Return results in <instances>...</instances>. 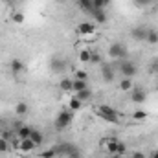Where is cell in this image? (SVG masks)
Listing matches in <instances>:
<instances>
[{"label":"cell","instance_id":"603a6c76","mask_svg":"<svg viewBox=\"0 0 158 158\" xmlns=\"http://www.w3.org/2000/svg\"><path fill=\"white\" fill-rule=\"evenodd\" d=\"M81 107H83V101H79L77 98L74 96V98L70 99V105H68V109H70L72 112H77L79 109H81Z\"/></svg>","mask_w":158,"mask_h":158},{"label":"cell","instance_id":"52a82bcc","mask_svg":"<svg viewBox=\"0 0 158 158\" xmlns=\"http://www.w3.org/2000/svg\"><path fill=\"white\" fill-rule=\"evenodd\" d=\"M94 31H96V24H94V22H81L77 26L79 35H92Z\"/></svg>","mask_w":158,"mask_h":158},{"label":"cell","instance_id":"3957f363","mask_svg":"<svg viewBox=\"0 0 158 158\" xmlns=\"http://www.w3.org/2000/svg\"><path fill=\"white\" fill-rule=\"evenodd\" d=\"M127 46L123 44V42H112L110 46H109V57L110 59H114V61H123V59H127Z\"/></svg>","mask_w":158,"mask_h":158},{"label":"cell","instance_id":"83f0119b","mask_svg":"<svg viewBox=\"0 0 158 158\" xmlns=\"http://www.w3.org/2000/svg\"><path fill=\"white\" fill-rule=\"evenodd\" d=\"M90 63H92V64H101V63H103L101 55H99L96 50H92V53H90Z\"/></svg>","mask_w":158,"mask_h":158},{"label":"cell","instance_id":"cb8c5ba5","mask_svg":"<svg viewBox=\"0 0 158 158\" xmlns=\"http://www.w3.org/2000/svg\"><path fill=\"white\" fill-rule=\"evenodd\" d=\"M85 88H88L86 81H83V79H74V88H72V92H79V90H85Z\"/></svg>","mask_w":158,"mask_h":158},{"label":"cell","instance_id":"4316f807","mask_svg":"<svg viewBox=\"0 0 158 158\" xmlns=\"http://www.w3.org/2000/svg\"><path fill=\"white\" fill-rule=\"evenodd\" d=\"M109 4H110V0H92L94 9H105Z\"/></svg>","mask_w":158,"mask_h":158},{"label":"cell","instance_id":"f546056e","mask_svg":"<svg viewBox=\"0 0 158 158\" xmlns=\"http://www.w3.org/2000/svg\"><path fill=\"white\" fill-rule=\"evenodd\" d=\"M147 118V112L145 110H134L132 112V119H136V121H142V119Z\"/></svg>","mask_w":158,"mask_h":158},{"label":"cell","instance_id":"9a60e30c","mask_svg":"<svg viewBox=\"0 0 158 158\" xmlns=\"http://www.w3.org/2000/svg\"><path fill=\"white\" fill-rule=\"evenodd\" d=\"M77 7L83 11V13H92V9H94V6H92V0H77Z\"/></svg>","mask_w":158,"mask_h":158},{"label":"cell","instance_id":"d6986e66","mask_svg":"<svg viewBox=\"0 0 158 158\" xmlns=\"http://www.w3.org/2000/svg\"><path fill=\"white\" fill-rule=\"evenodd\" d=\"M59 88L61 90H64V92H72V88H74V79H61V83H59Z\"/></svg>","mask_w":158,"mask_h":158},{"label":"cell","instance_id":"d6a6232c","mask_svg":"<svg viewBox=\"0 0 158 158\" xmlns=\"http://www.w3.org/2000/svg\"><path fill=\"white\" fill-rule=\"evenodd\" d=\"M134 2V6H138V7H147V6H151L155 0H132Z\"/></svg>","mask_w":158,"mask_h":158},{"label":"cell","instance_id":"7a4b0ae2","mask_svg":"<svg viewBox=\"0 0 158 158\" xmlns=\"http://www.w3.org/2000/svg\"><path fill=\"white\" fill-rule=\"evenodd\" d=\"M72 119H74V112H72L70 109H61V110H59V114L55 116L53 127H55L57 131H64L66 127H70Z\"/></svg>","mask_w":158,"mask_h":158},{"label":"cell","instance_id":"ab89813d","mask_svg":"<svg viewBox=\"0 0 158 158\" xmlns=\"http://www.w3.org/2000/svg\"><path fill=\"white\" fill-rule=\"evenodd\" d=\"M112 158H125V155H112Z\"/></svg>","mask_w":158,"mask_h":158},{"label":"cell","instance_id":"8d00e7d4","mask_svg":"<svg viewBox=\"0 0 158 158\" xmlns=\"http://www.w3.org/2000/svg\"><path fill=\"white\" fill-rule=\"evenodd\" d=\"M22 125H24V123H22V121H13V131H15V132H17V131H19V129H20V127H22Z\"/></svg>","mask_w":158,"mask_h":158},{"label":"cell","instance_id":"9c48e42d","mask_svg":"<svg viewBox=\"0 0 158 158\" xmlns=\"http://www.w3.org/2000/svg\"><path fill=\"white\" fill-rule=\"evenodd\" d=\"M131 99L134 101V103H143L145 99H147V94H145V90L143 88H132V94H131Z\"/></svg>","mask_w":158,"mask_h":158},{"label":"cell","instance_id":"8fae6325","mask_svg":"<svg viewBox=\"0 0 158 158\" xmlns=\"http://www.w3.org/2000/svg\"><path fill=\"white\" fill-rule=\"evenodd\" d=\"M131 37L134 40H145V37H147V28H142V26L132 28L131 30Z\"/></svg>","mask_w":158,"mask_h":158},{"label":"cell","instance_id":"f35d334b","mask_svg":"<svg viewBox=\"0 0 158 158\" xmlns=\"http://www.w3.org/2000/svg\"><path fill=\"white\" fill-rule=\"evenodd\" d=\"M4 2H6V6H13V4H15L17 0H4Z\"/></svg>","mask_w":158,"mask_h":158},{"label":"cell","instance_id":"d590c367","mask_svg":"<svg viewBox=\"0 0 158 158\" xmlns=\"http://www.w3.org/2000/svg\"><path fill=\"white\" fill-rule=\"evenodd\" d=\"M125 153H127V145H125L123 142H119L118 143V153H116V155H125Z\"/></svg>","mask_w":158,"mask_h":158},{"label":"cell","instance_id":"484cf974","mask_svg":"<svg viewBox=\"0 0 158 158\" xmlns=\"http://www.w3.org/2000/svg\"><path fill=\"white\" fill-rule=\"evenodd\" d=\"M90 53H92V50H81L79 52V61L81 63H90Z\"/></svg>","mask_w":158,"mask_h":158},{"label":"cell","instance_id":"f1b7e54d","mask_svg":"<svg viewBox=\"0 0 158 158\" xmlns=\"http://www.w3.org/2000/svg\"><path fill=\"white\" fill-rule=\"evenodd\" d=\"M9 151H11L9 142H7V140H4V138H0V153H9Z\"/></svg>","mask_w":158,"mask_h":158},{"label":"cell","instance_id":"d4e9b609","mask_svg":"<svg viewBox=\"0 0 158 158\" xmlns=\"http://www.w3.org/2000/svg\"><path fill=\"white\" fill-rule=\"evenodd\" d=\"M147 72H149V74H158V57H155V59L149 61V64H147Z\"/></svg>","mask_w":158,"mask_h":158},{"label":"cell","instance_id":"5b68a950","mask_svg":"<svg viewBox=\"0 0 158 158\" xmlns=\"http://www.w3.org/2000/svg\"><path fill=\"white\" fill-rule=\"evenodd\" d=\"M66 59H61V57H53L52 61H50V68H52V72H55V74H61V72H64L66 70Z\"/></svg>","mask_w":158,"mask_h":158},{"label":"cell","instance_id":"ba28073f","mask_svg":"<svg viewBox=\"0 0 158 158\" xmlns=\"http://www.w3.org/2000/svg\"><path fill=\"white\" fill-rule=\"evenodd\" d=\"M90 17L94 19V24H105V22H107V13H105V9H92Z\"/></svg>","mask_w":158,"mask_h":158},{"label":"cell","instance_id":"6da1fadb","mask_svg":"<svg viewBox=\"0 0 158 158\" xmlns=\"http://www.w3.org/2000/svg\"><path fill=\"white\" fill-rule=\"evenodd\" d=\"M114 68H118L119 74H121V77H134L136 76V72H138V68H136V64L132 63V61H127V59H123V61H114V63H110Z\"/></svg>","mask_w":158,"mask_h":158},{"label":"cell","instance_id":"2e32d148","mask_svg":"<svg viewBox=\"0 0 158 158\" xmlns=\"http://www.w3.org/2000/svg\"><path fill=\"white\" fill-rule=\"evenodd\" d=\"M30 140H31V142L39 147L40 143L44 142V134H42L40 131H37V129H33V131H31V134H30Z\"/></svg>","mask_w":158,"mask_h":158},{"label":"cell","instance_id":"277c9868","mask_svg":"<svg viewBox=\"0 0 158 158\" xmlns=\"http://www.w3.org/2000/svg\"><path fill=\"white\" fill-rule=\"evenodd\" d=\"M101 76H103L105 83H112L116 79V68L112 64H103L101 63Z\"/></svg>","mask_w":158,"mask_h":158},{"label":"cell","instance_id":"7402d4cb","mask_svg":"<svg viewBox=\"0 0 158 158\" xmlns=\"http://www.w3.org/2000/svg\"><path fill=\"white\" fill-rule=\"evenodd\" d=\"M28 103H24V101H19L17 103V107H15V112L19 114V116H24V114H28Z\"/></svg>","mask_w":158,"mask_h":158},{"label":"cell","instance_id":"60d3db41","mask_svg":"<svg viewBox=\"0 0 158 158\" xmlns=\"http://www.w3.org/2000/svg\"><path fill=\"white\" fill-rule=\"evenodd\" d=\"M151 158H158V151H155V153L151 155Z\"/></svg>","mask_w":158,"mask_h":158},{"label":"cell","instance_id":"e0dca14e","mask_svg":"<svg viewBox=\"0 0 158 158\" xmlns=\"http://www.w3.org/2000/svg\"><path fill=\"white\" fill-rule=\"evenodd\" d=\"M31 127H28V125H22L19 131H17V138L19 140H24V138H30V134H31Z\"/></svg>","mask_w":158,"mask_h":158},{"label":"cell","instance_id":"8992f818","mask_svg":"<svg viewBox=\"0 0 158 158\" xmlns=\"http://www.w3.org/2000/svg\"><path fill=\"white\" fill-rule=\"evenodd\" d=\"M76 145L74 143H70V142H61V143H57L53 149H55V153H57V156H68L70 153H72V149H74Z\"/></svg>","mask_w":158,"mask_h":158},{"label":"cell","instance_id":"74e56055","mask_svg":"<svg viewBox=\"0 0 158 158\" xmlns=\"http://www.w3.org/2000/svg\"><path fill=\"white\" fill-rule=\"evenodd\" d=\"M132 158H145V155L142 151H136V153H132Z\"/></svg>","mask_w":158,"mask_h":158},{"label":"cell","instance_id":"7c38bea8","mask_svg":"<svg viewBox=\"0 0 158 158\" xmlns=\"http://www.w3.org/2000/svg\"><path fill=\"white\" fill-rule=\"evenodd\" d=\"M105 143H107V153L109 155H116L118 153V138H114V136H110L109 140H105Z\"/></svg>","mask_w":158,"mask_h":158},{"label":"cell","instance_id":"5bb4252c","mask_svg":"<svg viewBox=\"0 0 158 158\" xmlns=\"http://www.w3.org/2000/svg\"><path fill=\"white\" fill-rule=\"evenodd\" d=\"M98 116L101 119H105L107 123H114V125L119 123V114H107V112H99V110H98Z\"/></svg>","mask_w":158,"mask_h":158},{"label":"cell","instance_id":"836d02e7","mask_svg":"<svg viewBox=\"0 0 158 158\" xmlns=\"http://www.w3.org/2000/svg\"><path fill=\"white\" fill-rule=\"evenodd\" d=\"M13 22L22 24V22H24V13H15V15H13Z\"/></svg>","mask_w":158,"mask_h":158},{"label":"cell","instance_id":"4dcf8cb0","mask_svg":"<svg viewBox=\"0 0 158 158\" xmlns=\"http://www.w3.org/2000/svg\"><path fill=\"white\" fill-rule=\"evenodd\" d=\"M55 156H57V153H55L53 147H52V149H46V151L40 153V158H55Z\"/></svg>","mask_w":158,"mask_h":158},{"label":"cell","instance_id":"30bf717a","mask_svg":"<svg viewBox=\"0 0 158 158\" xmlns=\"http://www.w3.org/2000/svg\"><path fill=\"white\" fill-rule=\"evenodd\" d=\"M35 143L30 140V138H24V140H19V149L22 151V153H31V151H35Z\"/></svg>","mask_w":158,"mask_h":158},{"label":"cell","instance_id":"1f68e13d","mask_svg":"<svg viewBox=\"0 0 158 158\" xmlns=\"http://www.w3.org/2000/svg\"><path fill=\"white\" fill-rule=\"evenodd\" d=\"M15 136H17V132H15V131H13V129H11V131H4V132H2V136H0V138H4V140H7V142H9V140H13V138H15Z\"/></svg>","mask_w":158,"mask_h":158},{"label":"cell","instance_id":"ac0fdd59","mask_svg":"<svg viewBox=\"0 0 158 158\" xmlns=\"http://www.w3.org/2000/svg\"><path fill=\"white\" fill-rule=\"evenodd\" d=\"M145 40H147L149 44H158V30L149 28V30H147V37H145Z\"/></svg>","mask_w":158,"mask_h":158},{"label":"cell","instance_id":"ffe728a7","mask_svg":"<svg viewBox=\"0 0 158 158\" xmlns=\"http://www.w3.org/2000/svg\"><path fill=\"white\" fill-rule=\"evenodd\" d=\"M76 98H77L79 101H88L90 98H92V92H90V88H85V90H79V92H76Z\"/></svg>","mask_w":158,"mask_h":158},{"label":"cell","instance_id":"e575fe53","mask_svg":"<svg viewBox=\"0 0 158 158\" xmlns=\"http://www.w3.org/2000/svg\"><path fill=\"white\" fill-rule=\"evenodd\" d=\"M86 77H88V74H86L85 70H77V72H76V77H74V79H83V81H86Z\"/></svg>","mask_w":158,"mask_h":158},{"label":"cell","instance_id":"44dd1931","mask_svg":"<svg viewBox=\"0 0 158 158\" xmlns=\"http://www.w3.org/2000/svg\"><path fill=\"white\" fill-rule=\"evenodd\" d=\"M119 88L123 90V92H129V90H132L134 86H132V79L131 77H123L119 81Z\"/></svg>","mask_w":158,"mask_h":158},{"label":"cell","instance_id":"4fadbf2b","mask_svg":"<svg viewBox=\"0 0 158 158\" xmlns=\"http://www.w3.org/2000/svg\"><path fill=\"white\" fill-rule=\"evenodd\" d=\"M9 68H11V72L17 76V74H20V72H24L26 66H24V63H22L20 59H13V61L9 63Z\"/></svg>","mask_w":158,"mask_h":158}]
</instances>
